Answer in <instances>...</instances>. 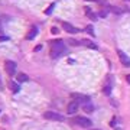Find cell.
Instances as JSON below:
<instances>
[{"mask_svg":"<svg viewBox=\"0 0 130 130\" xmlns=\"http://www.w3.org/2000/svg\"><path fill=\"white\" fill-rule=\"evenodd\" d=\"M66 54V46H65L62 39H56L55 42L51 43V56L52 58H59L61 55Z\"/></svg>","mask_w":130,"mask_h":130,"instance_id":"cell-1","label":"cell"},{"mask_svg":"<svg viewBox=\"0 0 130 130\" xmlns=\"http://www.w3.org/2000/svg\"><path fill=\"white\" fill-rule=\"evenodd\" d=\"M43 117H45L46 120H52V121H64L65 120V117L62 114L55 113V111H45V113H43Z\"/></svg>","mask_w":130,"mask_h":130,"instance_id":"cell-2","label":"cell"},{"mask_svg":"<svg viewBox=\"0 0 130 130\" xmlns=\"http://www.w3.org/2000/svg\"><path fill=\"white\" fill-rule=\"evenodd\" d=\"M111 88H113V80H111V75H107L106 82H104V88H103L104 94H106V96H110V94H111Z\"/></svg>","mask_w":130,"mask_h":130,"instance_id":"cell-3","label":"cell"},{"mask_svg":"<svg viewBox=\"0 0 130 130\" xmlns=\"http://www.w3.org/2000/svg\"><path fill=\"white\" fill-rule=\"evenodd\" d=\"M117 55H119V58H120V62L124 65L126 68H130V58L129 56H127L123 51H120V49L117 51Z\"/></svg>","mask_w":130,"mask_h":130,"instance_id":"cell-4","label":"cell"},{"mask_svg":"<svg viewBox=\"0 0 130 130\" xmlns=\"http://www.w3.org/2000/svg\"><path fill=\"white\" fill-rule=\"evenodd\" d=\"M74 121H75V124H78V126H81V127H85V129L91 126V121H90L87 117H80V116H78Z\"/></svg>","mask_w":130,"mask_h":130,"instance_id":"cell-5","label":"cell"},{"mask_svg":"<svg viewBox=\"0 0 130 130\" xmlns=\"http://www.w3.org/2000/svg\"><path fill=\"white\" fill-rule=\"evenodd\" d=\"M71 97L74 98L75 101L81 103V104H88L90 103V97L88 96H84V94H72Z\"/></svg>","mask_w":130,"mask_h":130,"instance_id":"cell-6","label":"cell"},{"mask_svg":"<svg viewBox=\"0 0 130 130\" xmlns=\"http://www.w3.org/2000/svg\"><path fill=\"white\" fill-rule=\"evenodd\" d=\"M78 104H80V103H78V101H75V100H74V101H71V103L66 106V113H68V114H75V113H77V110H78Z\"/></svg>","mask_w":130,"mask_h":130,"instance_id":"cell-7","label":"cell"},{"mask_svg":"<svg viewBox=\"0 0 130 130\" xmlns=\"http://www.w3.org/2000/svg\"><path fill=\"white\" fill-rule=\"evenodd\" d=\"M6 72H7L9 75H15V74H16V62L7 61V62H6Z\"/></svg>","mask_w":130,"mask_h":130,"instance_id":"cell-8","label":"cell"},{"mask_svg":"<svg viewBox=\"0 0 130 130\" xmlns=\"http://www.w3.org/2000/svg\"><path fill=\"white\" fill-rule=\"evenodd\" d=\"M62 26H64L65 31H66V32H69V33H78V32H80V29H77V28H75V26H72L71 23L64 22V23H62Z\"/></svg>","mask_w":130,"mask_h":130,"instance_id":"cell-9","label":"cell"},{"mask_svg":"<svg viewBox=\"0 0 130 130\" xmlns=\"http://www.w3.org/2000/svg\"><path fill=\"white\" fill-rule=\"evenodd\" d=\"M81 43L84 46H87V48H91V49H97V45L93 42V41H88V39H82Z\"/></svg>","mask_w":130,"mask_h":130,"instance_id":"cell-10","label":"cell"},{"mask_svg":"<svg viewBox=\"0 0 130 130\" xmlns=\"http://www.w3.org/2000/svg\"><path fill=\"white\" fill-rule=\"evenodd\" d=\"M17 82H28L29 81V77L26 75V74H23V72H20V74H17Z\"/></svg>","mask_w":130,"mask_h":130,"instance_id":"cell-11","label":"cell"},{"mask_svg":"<svg viewBox=\"0 0 130 130\" xmlns=\"http://www.w3.org/2000/svg\"><path fill=\"white\" fill-rule=\"evenodd\" d=\"M36 33H38V29H36V28H32V29L28 32V35H26V39H28V41L33 39V38L36 36Z\"/></svg>","mask_w":130,"mask_h":130,"instance_id":"cell-12","label":"cell"},{"mask_svg":"<svg viewBox=\"0 0 130 130\" xmlns=\"http://www.w3.org/2000/svg\"><path fill=\"white\" fill-rule=\"evenodd\" d=\"M85 13L88 15V17H90L91 20H94V22H96V20L98 19L97 15H96V13H93V10H91V9H88V7H85Z\"/></svg>","mask_w":130,"mask_h":130,"instance_id":"cell-13","label":"cell"},{"mask_svg":"<svg viewBox=\"0 0 130 130\" xmlns=\"http://www.w3.org/2000/svg\"><path fill=\"white\" fill-rule=\"evenodd\" d=\"M10 87H12V91H13L15 94L20 91V87H19V84H17V82H12V84H10Z\"/></svg>","mask_w":130,"mask_h":130,"instance_id":"cell-14","label":"cell"},{"mask_svg":"<svg viewBox=\"0 0 130 130\" xmlns=\"http://www.w3.org/2000/svg\"><path fill=\"white\" fill-rule=\"evenodd\" d=\"M84 111L85 113H93L94 111V107L91 104H84Z\"/></svg>","mask_w":130,"mask_h":130,"instance_id":"cell-15","label":"cell"},{"mask_svg":"<svg viewBox=\"0 0 130 130\" xmlns=\"http://www.w3.org/2000/svg\"><path fill=\"white\" fill-rule=\"evenodd\" d=\"M68 43L72 45V46H77V45H82L81 41H75V39H68Z\"/></svg>","mask_w":130,"mask_h":130,"instance_id":"cell-16","label":"cell"},{"mask_svg":"<svg viewBox=\"0 0 130 130\" xmlns=\"http://www.w3.org/2000/svg\"><path fill=\"white\" fill-rule=\"evenodd\" d=\"M54 7H55V3H52V4H49V7L45 10V15H51L52 13V10H54Z\"/></svg>","mask_w":130,"mask_h":130,"instance_id":"cell-17","label":"cell"},{"mask_svg":"<svg viewBox=\"0 0 130 130\" xmlns=\"http://www.w3.org/2000/svg\"><path fill=\"white\" fill-rule=\"evenodd\" d=\"M85 31L90 33L91 36H96V33H94V28H93V26H87V28H85Z\"/></svg>","mask_w":130,"mask_h":130,"instance_id":"cell-18","label":"cell"},{"mask_svg":"<svg viewBox=\"0 0 130 130\" xmlns=\"http://www.w3.org/2000/svg\"><path fill=\"white\" fill-rule=\"evenodd\" d=\"M107 15H108V10H107V9L100 10V16H101V17H107Z\"/></svg>","mask_w":130,"mask_h":130,"instance_id":"cell-19","label":"cell"},{"mask_svg":"<svg viewBox=\"0 0 130 130\" xmlns=\"http://www.w3.org/2000/svg\"><path fill=\"white\" fill-rule=\"evenodd\" d=\"M110 10H111V12H114V13H117V15H120V13H121V10H120V9H117L116 6H113V7H110Z\"/></svg>","mask_w":130,"mask_h":130,"instance_id":"cell-20","label":"cell"},{"mask_svg":"<svg viewBox=\"0 0 130 130\" xmlns=\"http://www.w3.org/2000/svg\"><path fill=\"white\" fill-rule=\"evenodd\" d=\"M51 32L54 33V35H58V33H59V29H58V28H55V26H54V28H52V29H51Z\"/></svg>","mask_w":130,"mask_h":130,"instance_id":"cell-21","label":"cell"},{"mask_svg":"<svg viewBox=\"0 0 130 130\" xmlns=\"http://www.w3.org/2000/svg\"><path fill=\"white\" fill-rule=\"evenodd\" d=\"M6 41H9L7 36H0V42H6Z\"/></svg>","mask_w":130,"mask_h":130,"instance_id":"cell-22","label":"cell"},{"mask_svg":"<svg viewBox=\"0 0 130 130\" xmlns=\"http://www.w3.org/2000/svg\"><path fill=\"white\" fill-rule=\"evenodd\" d=\"M110 126H111V127H113V126H116V119H111V121H110Z\"/></svg>","mask_w":130,"mask_h":130,"instance_id":"cell-23","label":"cell"},{"mask_svg":"<svg viewBox=\"0 0 130 130\" xmlns=\"http://www.w3.org/2000/svg\"><path fill=\"white\" fill-rule=\"evenodd\" d=\"M41 49H42V46H41V45H38V46L35 48V51H41Z\"/></svg>","mask_w":130,"mask_h":130,"instance_id":"cell-24","label":"cell"},{"mask_svg":"<svg viewBox=\"0 0 130 130\" xmlns=\"http://www.w3.org/2000/svg\"><path fill=\"white\" fill-rule=\"evenodd\" d=\"M126 80H127V82H129V84H130V74H129V75H127V77H126Z\"/></svg>","mask_w":130,"mask_h":130,"instance_id":"cell-25","label":"cell"},{"mask_svg":"<svg viewBox=\"0 0 130 130\" xmlns=\"http://www.w3.org/2000/svg\"><path fill=\"white\" fill-rule=\"evenodd\" d=\"M87 1H96V0H87Z\"/></svg>","mask_w":130,"mask_h":130,"instance_id":"cell-26","label":"cell"},{"mask_svg":"<svg viewBox=\"0 0 130 130\" xmlns=\"http://www.w3.org/2000/svg\"><path fill=\"white\" fill-rule=\"evenodd\" d=\"M0 31H1V25H0Z\"/></svg>","mask_w":130,"mask_h":130,"instance_id":"cell-27","label":"cell"},{"mask_svg":"<svg viewBox=\"0 0 130 130\" xmlns=\"http://www.w3.org/2000/svg\"><path fill=\"white\" fill-rule=\"evenodd\" d=\"M116 130H120V129H116Z\"/></svg>","mask_w":130,"mask_h":130,"instance_id":"cell-28","label":"cell"},{"mask_svg":"<svg viewBox=\"0 0 130 130\" xmlns=\"http://www.w3.org/2000/svg\"><path fill=\"white\" fill-rule=\"evenodd\" d=\"M127 1H130V0H127Z\"/></svg>","mask_w":130,"mask_h":130,"instance_id":"cell-29","label":"cell"}]
</instances>
